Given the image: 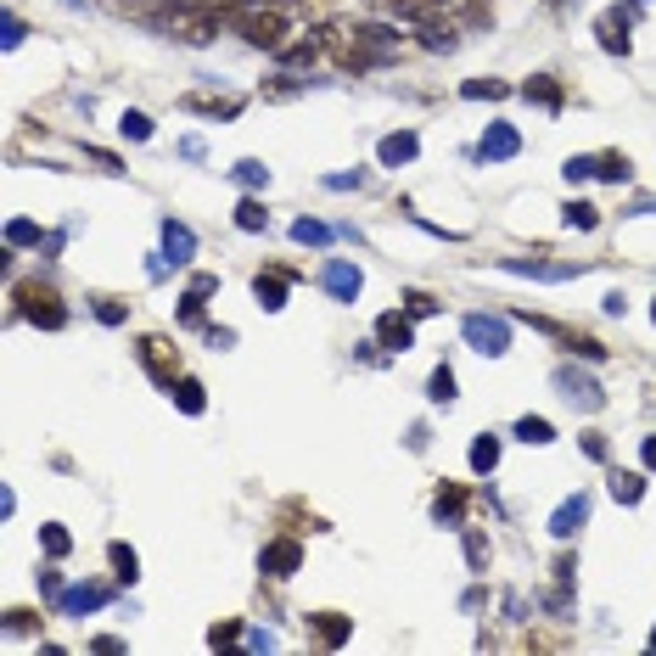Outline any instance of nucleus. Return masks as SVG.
I'll return each mask as SVG.
<instances>
[{
	"mask_svg": "<svg viewBox=\"0 0 656 656\" xmlns=\"http://www.w3.org/2000/svg\"><path fill=\"white\" fill-rule=\"evenodd\" d=\"M230 29L242 34L247 45H258V51H281V45H286V12H281V6L253 0V6H242V12L230 17Z\"/></svg>",
	"mask_w": 656,
	"mask_h": 656,
	"instance_id": "obj_1",
	"label": "nucleus"
},
{
	"mask_svg": "<svg viewBox=\"0 0 656 656\" xmlns=\"http://www.w3.org/2000/svg\"><path fill=\"white\" fill-rule=\"evenodd\" d=\"M393 51H399V34L382 29V23H365V29H354V40L343 45V68L365 73V68H376V62H387Z\"/></svg>",
	"mask_w": 656,
	"mask_h": 656,
	"instance_id": "obj_2",
	"label": "nucleus"
},
{
	"mask_svg": "<svg viewBox=\"0 0 656 656\" xmlns=\"http://www.w3.org/2000/svg\"><path fill=\"white\" fill-rule=\"evenodd\" d=\"M17 314H23L29 326H40V331H62L68 326V309H62V298L45 281H23L17 286Z\"/></svg>",
	"mask_w": 656,
	"mask_h": 656,
	"instance_id": "obj_3",
	"label": "nucleus"
},
{
	"mask_svg": "<svg viewBox=\"0 0 656 656\" xmlns=\"http://www.w3.org/2000/svg\"><path fill=\"white\" fill-rule=\"evenodd\" d=\"M460 331H466V343L477 348V354H488V359L511 354V320H500V314H466Z\"/></svg>",
	"mask_w": 656,
	"mask_h": 656,
	"instance_id": "obj_4",
	"label": "nucleus"
},
{
	"mask_svg": "<svg viewBox=\"0 0 656 656\" xmlns=\"http://www.w3.org/2000/svg\"><path fill=\"white\" fill-rule=\"evenodd\" d=\"M135 359L146 365V376H152L157 387L180 382V348H174L169 337H141V343H135Z\"/></svg>",
	"mask_w": 656,
	"mask_h": 656,
	"instance_id": "obj_5",
	"label": "nucleus"
},
{
	"mask_svg": "<svg viewBox=\"0 0 656 656\" xmlns=\"http://www.w3.org/2000/svg\"><path fill=\"white\" fill-rule=\"evenodd\" d=\"M298 567H303V544H298V539H270V544H264V556H258V572H264V578H275V584H281V578H292Z\"/></svg>",
	"mask_w": 656,
	"mask_h": 656,
	"instance_id": "obj_6",
	"label": "nucleus"
},
{
	"mask_svg": "<svg viewBox=\"0 0 656 656\" xmlns=\"http://www.w3.org/2000/svg\"><path fill=\"white\" fill-rule=\"evenodd\" d=\"M556 387H561V399L578 404V410H600V404H606V393H600L595 376L572 371V365H561V371H556Z\"/></svg>",
	"mask_w": 656,
	"mask_h": 656,
	"instance_id": "obj_7",
	"label": "nucleus"
},
{
	"mask_svg": "<svg viewBox=\"0 0 656 656\" xmlns=\"http://www.w3.org/2000/svg\"><path fill=\"white\" fill-rule=\"evenodd\" d=\"M320 286H326L337 303H354V298H359V286H365V275H359L354 264H343V258H331L326 270H320Z\"/></svg>",
	"mask_w": 656,
	"mask_h": 656,
	"instance_id": "obj_8",
	"label": "nucleus"
},
{
	"mask_svg": "<svg viewBox=\"0 0 656 656\" xmlns=\"http://www.w3.org/2000/svg\"><path fill=\"white\" fill-rule=\"evenodd\" d=\"M415 29H421V45H427V51H455V45H460L455 17H438L432 6H427L421 17H415Z\"/></svg>",
	"mask_w": 656,
	"mask_h": 656,
	"instance_id": "obj_9",
	"label": "nucleus"
},
{
	"mask_svg": "<svg viewBox=\"0 0 656 656\" xmlns=\"http://www.w3.org/2000/svg\"><path fill=\"white\" fill-rule=\"evenodd\" d=\"M522 152V135H516L511 124H488V135L477 141V157L483 163H505V157H516Z\"/></svg>",
	"mask_w": 656,
	"mask_h": 656,
	"instance_id": "obj_10",
	"label": "nucleus"
},
{
	"mask_svg": "<svg viewBox=\"0 0 656 656\" xmlns=\"http://www.w3.org/2000/svg\"><path fill=\"white\" fill-rule=\"evenodd\" d=\"M584 522H589V494H567V500L556 505V516H550V533H556V539L567 544L572 533L584 528Z\"/></svg>",
	"mask_w": 656,
	"mask_h": 656,
	"instance_id": "obj_11",
	"label": "nucleus"
},
{
	"mask_svg": "<svg viewBox=\"0 0 656 656\" xmlns=\"http://www.w3.org/2000/svg\"><path fill=\"white\" fill-rule=\"evenodd\" d=\"M309 628H314V640L326 645V651H337V645H348V634H354V617H343V612H314Z\"/></svg>",
	"mask_w": 656,
	"mask_h": 656,
	"instance_id": "obj_12",
	"label": "nucleus"
},
{
	"mask_svg": "<svg viewBox=\"0 0 656 656\" xmlns=\"http://www.w3.org/2000/svg\"><path fill=\"white\" fill-rule=\"evenodd\" d=\"M376 343H382V348H393V354L415 348V326H410V314H382V320H376Z\"/></svg>",
	"mask_w": 656,
	"mask_h": 656,
	"instance_id": "obj_13",
	"label": "nucleus"
},
{
	"mask_svg": "<svg viewBox=\"0 0 656 656\" xmlns=\"http://www.w3.org/2000/svg\"><path fill=\"white\" fill-rule=\"evenodd\" d=\"M432 516H438L443 528H466V488L443 483V488H438V500H432Z\"/></svg>",
	"mask_w": 656,
	"mask_h": 656,
	"instance_id": "obj_14",
	"label": "nucleus"
},
{
	"mask_svg": "<svg viewBox=\"0 0 656 656\" xmlns=\"http://www.w3.org/2000/svg\"><path fill=\"white\" fill-rule=\"evenodd\" d=\"M628 12H623V6H617V12H606V17H600V23H595V34H600V51H612V57H628Z\"/></svg>",
	"mask_w": 656,
	"mask_h": 656,
	"instance_id": "obj_15",
	"label": "nucleus"
},
{
	"mask_svg": "<svg viewBox=\"0 0 656 656\" xmlns=\"http://www.w3.org/2000/svg\"><path fill=\"white\" fill-rule=\"evenodd\" d=\"M101 600H107V589H101V584H79V589H62V595H57V612L85 617V612H96Z\"/></svg>",
	"mask_w": 656,
	"mask_h": 656,
	"instance_id": "obj_16",
	"label": "nucleus"
},
{
	"mask_svg": "<svg viewBox=\"0 0 656 656\" xmlns=\"http://www.w3.org/2000/svg\"><path fill=\"white\" fill-rule=\"evenodd\" d=\"M286 286H292V275H286V270L253 275V292H258V303H264V309H286Z\"/></svg>",
	"mask_w": 656,
	"mask_h": 656,
	"instance_id": "obj_17",
	"label": "nucleus"
},
{
	"mask_svg": "<svg viewBox=\"0 0 656 656\" xmlns=\"http://www.w3.org/2000/svg\"><path fill=\"white\" fill-rule=\"evenodd\" d=\"M415 152H421V141H415L410 129H399V135H387V141L376 146V157H382V169H399V163H410Z\"/></svg>",
	"mask_w": 656,
	"mask_h": 656,
	"instance_id": "obj_18",
	"label": "nucleus"
},
{
	"mask_svg": "<svg viewBox=\"0 0 656 656\" xmlns=\"http://www.w3.org/2000/svg\"><path fill=\"white\" fill-rule=\"evenodd\" d=\"M320 51H326V29L314 34V40L281 45V62H286V68H314V62H320Z\"/></svg>",
	"mask_w": 656,
	"mask_h": 656,
	"instance_id": "obj_19",
	"label": "nucleus"
},
{
	"mask_svg": "<svg viewBox=\"0 0 656 656\" xmlns=\"http://www.w3.org/2000/svg\"><path fill=\"white\" fill-rule=\"evenodd\" d=\"M522 96H528V101H539V107H550V113H561V101H567V96H561V85L550 79V73L528 79V85H522Z\"/></svg>",
	"mask_w": 656,
	"mask_h": 656,
	"instance_id": "obj_20",
	"label": "nucleus"
},
{
	"mask_svg": "<svg viewBox=\"0 0 656 656\" xmlns=\"http://www.w3.org/2000/svg\"><path fill=\"white\" fill-rule=\"evenodd\" d=\"M612 500L617 505H640L645 500V477L640 471H612Z\"/></svg>",
	"mask_w": 656,
	"mask_h": 656,
	"instance_id": "obj_21",
	"label": "nucleus"
},
{
	"mask_svg": "<svg viewBox=\"0 0 656 656\" xmlns=\"http://www.w3.org/2000/svg\"><path fill=\"white\" fill-rule=\"evenodd\" d=\"M163 247H169L174 264H186V258L197 253V236H191L186 225H174V219H169V225H163Z\"/></svg>",
	"mask_w": 656,
	"mask_h": 656,
	"instance_id": "obj_22",
	"label": "nucleus"
},
{
	"mask_svg": "<svg viewBox=\"0 0 656 656\" xmlns=\"http://www.w3.org/2000/svg\"><path fill=\"white\" fill-rule=\"evenodd\" d=\"M174 404H180L186 415H202V410H208V387L191 382V376H180V382H174Z\"/></svg>",
	"mask_w": 656,
	"mask_h": 656,
	"instance_id": "obj_23",
	"label": "nucleus"
},
{
	"mask_svg": "<svg viewBox=\"0 0 656 656\" xmlns=\"http://www.w3.org/2000/svg\"><path fill=\"white\" fill-rule=\"evenodd\" d=\"M595 174H600V180H612V186H623L628 174H634V163H628L623 152H600L595 157Z\"/></svg>",
	"mask_w": 656,
	"mask_h": 656,
	"instance_id": "obj_24",
	"label": "nucleus"
},
{
	"mask_svg": "<svg viewBox=\"0 0 656 656\" xmlns=\"http://www.w3.org/2000/svg\"><path fill=\"white\" fill-rule=\"evenodd\" d=\"M561 225H567V230H595L600 225V208H595V202H567V208H561Z\"/></svg>",
	"mask_w": 656,
	"mask_h": 656,
	"instance_id": "obj_25",
	"label": "nucleus"
},
{
	"mask_svg": "<svg viewBox=\"0 0 656 656\" xmlns=\"http://www.w3.org/2000/svg\"><path fill=\"white\" fill-rule=\"evenodd\" d=\"M516 438L522 443H556V427H550L544 415H522V421H516Z\"/></svg>",
	"mask_w": 656,
	"mask_h": 656,
	"instance_id": "obj_26",
	"label": "nucleus"
},
{
	"mask_svg": "<svg viewBox=\"0 0 656 656\" xmlns=\"http://www.w3.org/2000/svg\"><path fill=\"white\" fill-rule=\"evenodd\" d=\"M40 544H45V556H51V561H62V556L73 550V539H68V528H62V522H45V528H40Z\"/></svg>",
	"mask_w": 656,
	"mask_h": 656,
	"instance_id": "obj_27",
	"label": "nucleus"
},
{
	"mask_svg": "<svg viewBox=\"0 0 656 656\" xmlns=\"http://www.w3.org/2000/svg\"><path fill=\"white\" fill-rule=\"evenodd\" d=\"M494 466H500V438L483 432V438L471 443V471H494Z\"/></svg>",
	"mask_w": 656,
	"mask_h": 656,
	"instance_id": "obj_28",
	"label": "nucleus"
},
{
	"mask_svg": "<svg viewBox=\"0 0 656 656\" xmlns=\"http://www.w3.org/2000/svg\"><path fill=\"white\" fill-rule=\"evenodd\" d=\"M107 556H113V567H118V584H135V578H141V556H135L129 544H113Z\"/></svg>",
	"mask_w": 656,
	"mask_h": 656,
	"instance_id": "obj_29",
	"label": "nucleus"
},
{
	"mask_svg": "<svg viewBox=\"0 0 656 656\" xmlns=\"http://www.w3.org/2000/svg\"><path fill=\"white\" fill-rule=\"evenodd\" d=\"M292 242H303V247H326V242H331V230L320 225V219H298V225H292Z\"/></svg>",
	"mask_w": 656,
	"mask_h": 656,
	"instance_id": "obj_30",
	"label": "nucleus"
},
{
	"mask_svg": "<svg viewBox=\"0 0 656 656\" xmlns=\"http://www.w3.org/2000/svg\"><path fill=\"white\" fill-rule=\"evenodd\" d=\"M460 96L466 101H500V96H511V85H500V79H471Z\"/></svg>",
	"mask_w": 656,
	"mask_h": 656,
	"instance_id": "obj_31",
	"label": "nucleus"
},
{
	"mask_svg": "<svg viewBox=\"0 0 656 656\" xmlns=\"http://www.w3.org/2000/svg\"><path fill=\"white\" fill-rule=\"evenodd\" d=\"M191 113H214V118H236L242 113V101H208V96H186Z\"/></svg>",
	"mask_w": 656,
	"mask_h": 656,
	"instance_id": "obj_32",
	"label": "nucleus"
},
{
	"mask_svg": "<svg viewBox=\"0 0 656 656\" xmlns=\"http://www.w3.org/2000/svg\"><path fill=\"white\" fill-rule=\"evenodd\" d=\"M427 393H432V404H449V399H455V371H449V365H438V371H432V382H427Z\"/></svg>",
	"mask_w": 656,
	"mask_h": 656,
	"instance_id": "obj_33",
	"label": "nucleus"
},
{
	"mask_svg": "<svg viewBox=\"0 0 656 656\" xmlns=\"http://www.w3.org/2000/svg\"><path fill=\"white\" fill-rule=\"evenodd\" d=\"M236 225H242V230H264V225H270V214H264V202H258V197H247L242 208H236Z\"/></svg>",
	"mask_w": 656,
	"mask_h": 656,
	"instance_id": "obj_34",
	"label": "nucleus"
},
{
	"mask_svg": "<svg viewBox=\"0 0 656 656\" xmlns=\"http://www.w3.org/2000/svg\"><path fill=\"white\" fill-rule=\"evenodd\" d=\"M236 180H242V186H270V169H264V163H258V157H247V163H236Z\"/></svg>",
	"mask_w": 656,
	"mask_h": 656,
	"instance_id": "obj_35",
	"label": "nucleus"
},
{
	"mask_svg": "<svg viewBox=\"0 0 656 656\" xmlns=\"http://www.w3.org/2000/svg\"><path fill=\"white\" fill-rule=\"evenodd\" d=\"M118 129H124L129 141H152V118H146V113H124V118H118Z\"/></svg>",
	"mask_w": 656,
	"mask_h": 656,
	"instance_id": "obj_36",
	"label": "nucleus"
},
{
	"mask_svg": "<svg viewBox=\"0 0 656 656\" xmlns=\"http://www.w3.org/2000/svg\"><path fill=\"white\" fill-rule=\"evenodd\" d=\"M6 242H12V247H34V242H40V225H29V219H12V225H6Z\"/></svg>",
	"mask_w": 656,
	"mask_h": 656,
	"instance_id": "obj_37",
	"label": "nucleus"
},
{
	"mask_svg": "<svg viewBox=\"0 0 656 656\" xmlns=\"http://www.w3.org/2000/svg\"><path fill=\"white\" fill-rule=\"evenodd\" d=\"M124 303H118V298H96V320H101V326H124Z\"/></svg>",
	"mask_w": 656,
	"mask_h": 656,
	"instance_id": "obj_38",
	"label": "nucleus"
},
{
	"mask_svg": "<svg viewBox=\"0 0 656 656\" xmlns=\"http://www.w3.org/2000/svg\"><path fill=\"white\" fill-rule=\"evenodd\" d=\"M214 292H219V281H214V275H191V281H186V298H191V303L214 298Z\"/></svg>",
	"mask_w": 656,
	"mask_h": 656,
	"instance_id": "obj_39",
	"label": "nucleus"
},
{
	"mask_svg": "<svg viewBox=\"0 0 656 656\" xmlns=\"http://www.w3.org/2000/svg\"><path fill=\"white\" fill-rule=\"evenodd\" d=\"M410 320H421V314H438V298H432V292H410Z\"/></svg>",
	"mask_w": 656,
	"mask_h": 656,
	"instance_id": "obj_40",
	"label": "nucleus"
},
{
	"mask_svg": "<svg viewBox=\"0 0 656 656\" xmlns=\"http://www.w3.org/2000/svg\"><path fill=\"white\" fill-rule=\"evenodd\" d=\"M561 174L578 186V180H589V174H595V157H567V169H561Z\"/></svg>",
	"mask_w": 656,
	"mask_h": 656,
	"instance_id": "obj_41",
	"label": "nucleus"
},
{
	"mask_svg": "<svg viewBox=\"0 0 656 656\" xmlns=\"http://www.w3.org/2000/svg\"><path fill=\"white\" fill-rule=\"evenodd\" d=\"M0 29H6V34H0V40H6V51H12V45H23V23H17V12L0 17Z\"/></svg>",
	"mask_w": 656,
	"mask_h": 656,
	"instance_id": "obj_42",
	"label": "nucleus"
},
{
	"mask_svg": "<svg viewBox=\"0 0 656 656\" xmlns=\"http://www.w3.org/2000/svg\"><path fill=\"white\" fill-rule=\"evenodd\" d=\"M466 561H471V567H483V561H488V544H483V533H466Z\"/></svg>",
	"mask_w": 656,
	"mask_h": 656,
	"instance_id": "obj_43",
	"label": "nucleus"
},
{
	"mask_svg": "<svg viewBox=\"0 0 656 656\" xmlns=\"http://www.w3.org/2000/svg\"><path fill=\"white\" fill-rule=\"evenodd\" d=\"M242 640V623H219L214 634H208V645H236Z\"/></svg>",
	"mask_w": 656,
	"mask_h": 656,
	"instance_id": "obj_44",
	"label": "nucleus"
},
{
	"mask_svg": "<svg viewBox=\"0 0 656 656\" xmlns=\"http://www.w3.org/2000/svg\"><path fill=\"white\" fill-rule=\"evenodd\" d=\"M387 12H399V17H421L427 12V0H382Z\"/></svg>",
	"mask_w": 656,
	"mask_h": 656,
	"instance_id": "obj_45",
	"label": "nucleus"
},
{
	"mask_svg": "<svg viewBox=\"0 0 656 656\" xmlns=\"http://www.w3.org/2000/svg\"><path fill=\"white\" fill-rule=\"evenodd\" d=\"M326 186H331V191H359V186H365V174H359V169H354V174H331Z\"/></svg>",
	"mask_w": 656,
	"mask_h": 656,
	"instance_id": "obj_46",
	"label": "nucleus"
},
{
	"mask_svg": "<svg viewBox=\"0 0 656 656\" xmlns=\"http://www.w3.org/2000/svg\"><path fill=\"white\" fill-rule=\"evenodd\" d=\"M584 455H589V460H606L612 449H606V438H600V432H584Z\"/></svg>",
	"mask_w": 656,
	"mask_h": 656,
	"instance_id": "obj_47",
	"label": "nucleus"
},
{
	"mask_svg": "<svg viewBox=\"0 0 656 656\" xmlns=\"http://www.w3.org/2000/svg\"><path fill=\"white\" fill-rule=\"evenodd\" d=\"M34 623H40L34 612H6V628H12V634H29Z\"/></svg>",
	"mask_w": 656,
	"mask_h": 656,
	"instance_id": "obj_48",
	"label": "nucleus"
},
{
	"mask_svg": "<svg viewBox=\"0 0 656 656\" xmlns=\"http://www.w3.org/2000/svg\"><path fill=\"white\" fill-rule=\"evenodd\" d=\"M247 645H253V651H275V634H270V628H253V634H247Z\"/></svg>",
	"mask_w": 656,
	"mask_h": 656,
	"instance_id": "obj_49",
	"label": "nucleus"
},
{
	"mask_svg": "<svg viewBox=\"0 0 656 656\" xmlns=\"http://www.w3.org/2000/svg\"><path fill=\"white\" fill-rule=\"evenodd\" d=\"M40 589H45L51 600H57V595H62V572H57V567H51V572H40Z\"/></svg>",
	"mask_w": 656,
	"mask_h": 656,
	"instance_id": "obj_50",
	"label": "nucleus"
},
{
	"mask_svg": "<svg viewBox=\"0 0 656 656\" xmlns=\"http://www.w3.org/2000/svg\"><path fill=\"white\" fill-rule=\"evenodd\" d=\"M85 157H90V163H101V169H107V174H118V157H113V152H101V146H90Z\"/></svg>",
	"mask_w": 656,
	"mask_h": 656,
	"instance_id": "obj_51",
	"label": "nucleus"
},
{
	"mask_svg": "<svg viewBox=\"0 0 656 656\" xmlns=\"http://www.w3.org/2000/svg\"><path fill=\"white\" fill-rule=\"evenodd\" d=\"M208 343H214V348H230V343H236V331H230V326H208Z\"/></svg>",
	"mask_w": 656,
	"mask_h": 656,
	"instance_id": "obj_52",
	"label": "nucleus"
},
{
	"mask_svg": "<svg viewBox=\"0 0 656 656\" xmlns=\"http://www.w3.org/2000/svg\"><path fill=\"white\" fill-rule=\"evenodd\" d=\"M96 651H101V656H118V651H124V640H113V634H101V640H96Z\"/></svg>",
	"mask_w": 656,
	"mask_h": 656,
	"instance_id": "obj_53",
	"label": "nucleus"
},
{
	"mask_svg": "<svg viewBox=\"0 0 656 656\" xmlns=\"http://www.w3.org/2000/svg\"><path fill=\"white\" fill-rule=\"evenodd\" d=\"M640 460H645V471H656V438L640 443Z\"/></svg>",
	"mask_w": 656,
	"mask_h": 656,
	"instance_id": "obj_54",
	"label": "nucleus"
},
{
	"mask_svg": "<svg viewBox=\"0 0 656 656\" xmlns=\"http://www.w3.org/2000/svg\"><path fill=\"white\" fill-rule=\"evenodd\" d=\"M651 651H656V634H651Z\"/></svg>",
	"mask_w": 656,
	"mask_h": 656,
	"instance_id": "obj_55",
	"label": "nucleus"
},
{
	"mask_svg": "<svg viewBox=\"0 0 656 656\" xmlns=\"http://www.w3.org/2000/svg\"><path fill=\"white\" fill-rule=\"evenodd\" d=\"M651 320H656V303H651Z\"/></svg>",
	"mask_w": 656,
	"mask_h": 656,
	"instance_id": "obj_56",
	"label": "nucleus"
}]
</instances>
